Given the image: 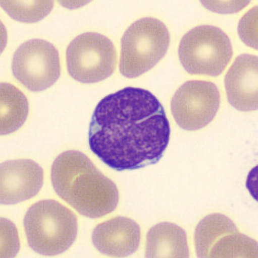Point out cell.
Returning <instances> with one entry per match:
<instances>
[{
	"instance_id": "cell-1",
	"label": "cell",
	"mask_w": 258,
	"mask_h": 258,
	"mask_svg": "<svg viewBox=\"0 0 258 258\" xmlns=\"http://www.w3.org/2000/svg\"><path fill=\"white\" fill-rule=\"evenodd\" d=\"M170 134L157 97L148 90L129 87L98 102L90 123L88 145L111 168L134 170L160 162Z\"/></svg>"
},
{
	"instance_id": "cell-2",
	"label": "cell",
	"mask_w": 258,
	"mask_h": 258,
	"mask_svg": "<svg viewBox=\"0 0 258 258\" xmlns=\"http://www.w3.org/2000/svg\"><path fill=\"white\" fill-rule=\"evenodd\" d=\"M51 182L56 194L87 218H102L119 204L116 184L77 150L63 152L56 158L51 167Z\"/></svg>"
},
{
	"instance_id": "cell-3",
	"label": "cell",
	"mask_w": 258,
	"mask_h": 258,
	"mask_svg": "<svg viewBox=\"0 0 258 258\" xmlns=\"http://www.w3.org/2000/svg\"><path fill=\"white\" fill-rule=\"evenodd\" d=\"M24 228L30 248L45 256L66 252L76 240L78 220L71 210L54 200H42L27 210Z\"/></svg>"
},
{
	"instance_id": "cell-4",
	"label": "cell",
	"mask_w": 258,
	"mask_h": 258,
	"mask_svg": "<svg viewBox=\"0 0 258 258\" xmlns=\"http://www.w3.org/2000/svg\"><path fill=\"white\" fill-rule=\"evenodd\" d=\"M170 35L158 19L134 22L121 39L119 70L123 76L135 78L152 69L168 50Z\"/></svg>"
},
{
	"instance_id": "cell-5",
	"label": "cell",
	"mask_w": 258,
	"mask_h": 258,
	"mask_svg": "<svg viewBox=\"0 0 258 258\" xmlns=\"http://www.w3.org/2000/svg\"><path fill=\"white\" fill-rule=\"evenodd\" d=\"M178 53L181 64L189 74L216 77L228 66L233 50L231 41L221 29L201 25L183 36Z\"/></svg>"
},
{
	"instance_id": "cell-6",
	"label": "cell",
	"mask_w": 258,
	"mask_h": 258,
	"mask_svg": "<svg viewBox=\"0 0 258 258\" xmlns=\"http://www.w3.org/2000/svg\"><path fill=\"white\" fill-rule=\"evenodd\" d=\"M117 55L112 41L96 32L76 37L66 49L68 73L79 83H98L112 76Z\"/></svg>"
},
{
	"instance_id": "cell-7",
	"label": "cell",
	"mask_w": 258,
	"mask_h": 258,
	"mask_svg": "<svg viewBox=\"0 0 258 258\" xmlns=\"http://www.w3.org/2000/svg\"><path fill=\"white\" fill-rule=\"evenodd\" d=\"M197 257H257V242L220 213L205 217L194 232Z\"/></svg>"
},
{
	"instance_id": "cell-8",
	"label": "cell",
	"mask_w": 258,
	"mask_h": 258,
	"mask_svg": "<svg viewBox=\"0 0 258 258\" xmlns=\"http://www.w3.org/2000/svg\"><path fill=\"white\" fill-rule=\"evenodd\" d=\"M12 70L15 78L30 91H43L60 78L59 52L47 41H27L14 54Z\"/></svg>"
},
{
	"instance_id": "cell-9",
	"label": "cell",
	"mask_w": 258,
	"mask_h": 258,
	"mask_svg": "<svg viewBox=\"0 0 258 258\" xmlns=\"http://www.w3.org/2000/svg\"><path fill=\"white\" fill-rule=\"evenodd\" d=\"M220 105L217 85L204 80L183 84L174 94L171 109L179 127L195 131L206 127L215 118Z\"/></svg>"
},
{
	"instance_id": "cell-10",
	"label": "cell",
	"mask_w": 258,
	"mask_h": 258,
	"mask_svg": "<svg viewBox=\"0 0 258 258\" xmlns=\"http://www.w3.org/2000/svg\"><path fill=\"white\" fill-rule=\"evenodd\" d=\"M44 172L39 164L29 159L7 160L0 167V201L10 206L28 201L40 192Z\"/></svg>"
},
{
	"instance_id": "cell-11",
	"label": "cell",
	"mask_w": 258,
	"mask_h": 258,
	"mask_svg": "<svg viewBox=\"0 0 258 258\" xmlns=\"http://www.w3.org/2000/svg\"><path fill=\"white\" fill-rule=\"evenodd\" d=\"M91 238L94 247L102 254L111 257H129L139 247L141 228L131 219L116 217L98 224Z\"/></svg>"
},
{
	"instance_id": "cell-12",
	"label": "cell",
	"mask_w": 258,
	"mask_h": 258,
	"mask_svg": "<svg viewBox=\"0 0 258 258\" xmlns=\"http://www.w3.org/2000/svg\"><path fill=\"white\" fill-rule=\"evenodd\" d=\"M257 56L241 54L225 76L227 99L237 110L257 109Z\"/></svg>"
},
{
	"instance_id": "cell-13",
	"label": "cell",
	"mask_w": 258,
	"mask_h": 258,
	"mask_svg": "<svg viewBox=\"0 0 258 258\" xmlns=\"http://www.w3.org/2000/svg\"><path fill=\"white\" fill-rule=\"evenodd\" d=\"M146 257H189L187 233L172 223L152 227L146 236Z\"/></svg>"
},
{
	"instance_id": "cell-14",
	"label": "cell",
	"mask_w": 258,
	"mask_h": 258,
	"mask_svg": "<svg viewBox=\"0 0 258 258\" xmlns=\"http://www.w3.org/2000/svg\"><path fill=\"white\" fill-rule=\"evenodd\" d=\"M2 136L18 131L25 122L28 116V101L24 93L10 83L0 85Z\"/></svg>"
},
{
	"instance_id": "cell-15",
	"label": "cell",
	"mask_w": 258,
	"mask_h": 258,
	"mask_svg": "<svg viewBox=\"0 0 258 258\" xmlns=\"http://www.w3.org/2000/svg\"><path fill=\"white\" fill-rule=\"evenodd\" d=\"M5 13L18 22L34 23L47 17L54 8L53 1H6L2 0Z\"/></svg>"
},
{
	"instance_id": "cell-16",
	"label": "cell",
	"mask_w": 258,
	"mask_h": 258,
	"mask_svg": "<svg viewBox=\"0 0 258 258\" xmlns=\"http://www.w3.org/2000/svg\"><path fill=\"white\" fill-rule=\"evenodd\" d=\"M238 33L247 45L257 49V7L252 8L241 19Z\"/></svg>"
}]
</instances>
